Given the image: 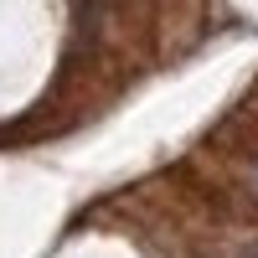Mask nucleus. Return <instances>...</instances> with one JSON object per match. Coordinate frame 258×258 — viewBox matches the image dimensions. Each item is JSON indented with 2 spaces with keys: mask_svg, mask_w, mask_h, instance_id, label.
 <instances>
[{
  "mask_svg": "<svg viewBox=\"0 0 258 258\" xmlns=\"http://www.w3.org/2000/svg\"><path fill=\"white\" fill-rule=\"evenodd\" d=\"M243 258H258V248H253V253H243Z\"/></svg>",
  "mask_w": 258,
  "mask_h": 258,
  "instance_id": "2",
  "label": "nucleus"
},
{
  "mask_svg": "<svg viewBox=\"0 0 258 258\" xmlns=\"http://www.w3.org/2000/svg\"><path fill=\"white\" fill-rule=\"evenodd\" d=\"M248 186H253V191H258V165H253V170H248Z\"/></svg>",
  "mask_w": 258,
  "mask_h": 258,
  "instance_id": "1",
  "label": "nucleus"
}]
</instances>
